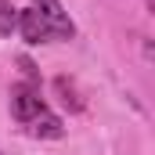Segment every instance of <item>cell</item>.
Segmentation results:
<instances>
[{
  "label": "cell",
  "instance_id": "1",
  "mask_svg": "<svg viewBox=\"0 0 155 155\" xmlns=\"http://www.w3.org/2000/svg\"><path fill=\"white\" fill-rule=\"evenodd\" d=\"M40 112H47V101L40 97V87L36 83H15L11 87V116L15 123H33Z\"/></svg>",
  "mask_w": 155,
  "mask_h": 155
},
{
  "label": "cell",
  "instance_id": "2",
  "mask_svg": "<svg viewBox=\"0 0 155 155\" xmlns=\"http://www.w3.org/2000/svg\"><path fill=\"white\" fill-rule=\"evenodd\" d=\"M33 7L43 15V22L51 25V36L54 40H72L76 36V22L69 18V11L61 7V0H33Z\"/></svg>",
  "mask_w": 155,
  "mask_h": 155
},
{
  "label": "cell",
  "instance_id": "3",
  "mask_svg": "<svg viewBox=\"0 0 155 155\" xmlns=\"http://www.w3.org/2000/svg\"><path fill=\"white\" fill-rule=\"evenodd\" d=\"M15 29L22 33V40H25L29 47H40V43H51V40H54V36H51V25L43 22V15H40L36 7H22Z\"/></svg>",
  "mask_w": 155,
  "mask_h": 155
},
{
  "label": "cell",
  "instance_id": "4",
  "mask_svg": "<svg viewBox=\"0 0 155 155\" xmlns=\"http://www.w3.org/2000/svg\"><path fill=\"white\" fill-rule=\"evenodd\" d=\"M25 134H33V137H43V141H58V137L65 134V126H61V119H58L51 108H47V112H40L33 123H25Z\"/></svg>",
  "mask_w": 155,
  "mask_h": 155
},
{
  "label": "cell",
  "instance_id": "5",
  "mask_svg": "<svg viewBox=\"0 0 155 155\" xmlns=\"http://www.w3.org/2000/svg\"><path fill=\"white\" fill-rule=\"evenodd\" d=\"M54 90H58V97H61V105H65L69 112H83V108H87V101L79 97L76 83H72L69 76H58V79H54Z\"/></svg>",
  "mask_w": 155,
  "mask_h": 155
},
{
  "label": "cell",
  "instance_id": "6",
  "mask_svg": "<svg viewBox=\"0 0 155 155\" xmlns=\"http://www.w3.org/2000/svg\"><path fill=\"white\" fill-rule=\"evenodd\" d=\"M15 22H18V7L11 0H0V36H11L15 33Z\"/></svg>",
  "mask_w": 155,
  "mask_h": 155
},
{
  "label": "cell",
  "instance_id": "7",
  "mask_svg": "<svg viewBox=\"0 0 155 155\" xmlns=\"http://www.w3.org/2000/svg\"><path fill=\"white\" fill-rule=\"evenodd\" d=\"M18 65H22V72H25V83H36V87H40V72H36V65H33L29 58H18Z\"/></svg>",
  "mask_w": 155,
  "mask_h": 155
}]
</instances>
